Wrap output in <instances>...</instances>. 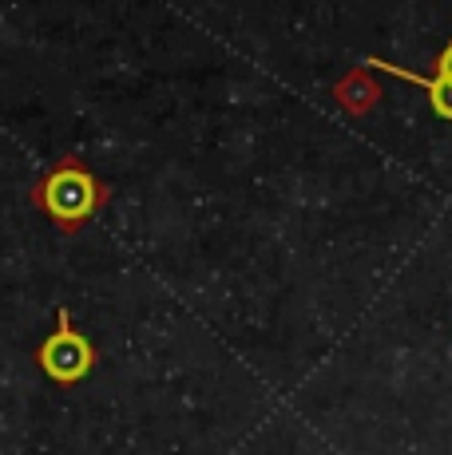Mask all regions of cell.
Returning <instances> with one entry per match:
<instances>
[{
  "label": "cell",
  "instance_id": "obj_2",
  "mask_svg": "<svg viewBox=\"0 0 452 455\" xmlns=\"http://www.w3.org/2000/svg\"><path fill=\"white\" fill-rule=\"evenodd\" d=\"M36 364L60 388L80 384L84 376H92V369L100 364V348L92 345V337H84V332L72 325V313H68L64 305L56 309V329L36 345Z\"/></svg>",
  "mask_w": 452,
  "mask_h": 455
},
{
  "label": "cell",
  "instance_id": "obj_4",
  "mask_svg": "<svg viewBox=\"0 0 452 455\" xmlns=\"http://www.w3.org/2000/svg\"><path fill=\"white\" fill-rule=\"evenodd\" d=\"M334 100L342 103L350 116H369L381 103V84L369 76V68L358 64L350 76H342V80L334 84Z\"/></svg>",
  "mask_w": 452,
  "mask_h": 455
},
{
  "label": "cell",
  "instance_id": "obj_5",
  "mask_svg": "<svg viewBox=\"0 0 452 455\" xmlns=\"http://www.w3.org/2000/svg\"><path fill=\"white\" fill-rule=\"evenodd\" d=\"M437 76H440V80H452V40L437 52Z\"/></svg>",
  "mask_w": 452,
  "mask_h": 455
},
{
  "label": "cell",
  "instance_id": "obj_3",
  "mask_svg": "<svg viewBox=\"0 0 452 455\" xmlns=\"http://www.w3.org/2000/svg\"><path fill=\"white\" fill-rule=\"evenodd\" d=\"M361 64L369 68V72H389V76H397V80H405V84L421 87V92L429 95V108H432V116H437V119H448V124H452V80H440V76H421V72H408V68L393 64V60H377V56L361 60Z\"/></svg>",
  "mask_w": 452,
  "mask_h": 455
},
{
  "label": "cell",
  "instance_id": "obj_1",
  "mask_svg": "<svg viewBox=\"0 0 452 455\" xmlns=\"http://www.w3.org/2000/svg\"><path fill=\"white\" fill-rule=\"evenodd\" d=\"M28 203L36 206L60 234L76 238V234L111 203V187L80 155L68 151L28 187Z\"/></svg>",
  "mask_w": 452,
  "mask_h": 455
}]
</instances>
